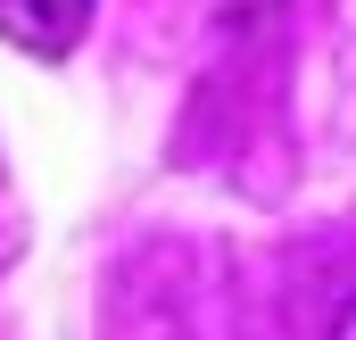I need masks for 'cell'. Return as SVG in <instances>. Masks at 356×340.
I'll use <instances>...</instances> for the list:
<instances>
[{"mask_svg":"<svg viewBox=\"0 0 356 340\" xmlns=\"http://www.w3.org/2000/svg\"><path fill=\"white\" fill-rule=\"evenodd\" d=\"M91 0H0V42L33 50V59H67L83 42Z\"/></svg>","mask_w":356,"mask_h":340,"instance_id":"cell-1","label":"cell"},{"mask_svg":"<svg viewBox=\"0 0 356 340\" xmlns=\"http://www.w3.org/2000/svg\"><path fill=\"white\" fill-rule=\"evenodd\" d=\"M332 340H356V299L340 307V316H332Z\"/></svg>","mask_w":356,"mask_h":340,"instance_id":"cell-2","label":"cell"}]
</instances>
